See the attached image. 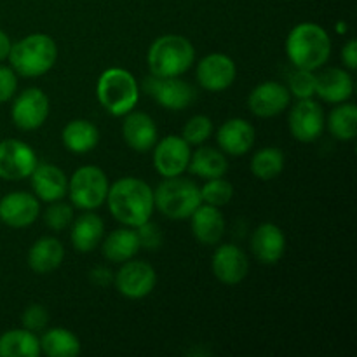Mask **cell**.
I'll return each instance as SVG.
<instances>
[{"mask_svg": "<svg viewBox=\"0 0 357 357\" xmlns=\"http://www.w3.org/2000/svg\"><path fill=\"white\" fill-rule=\"evenodd\" d=\"M107 202L112 216L122 225L132 227V229L149 222L155 209L153 190L150 185L132 176L115 181L108 188Z\"/></svg>", "mask_w": 357, "mask_h": 357, "instance_id": "6da1fadb", "label": "cell"}, {"mask_svg": "<svg viewBox=\"0 0 357 357\" xmlns=\"http://www.w3.org/2000/svg\"><path fill=\"white\" fill-rule=\"evenodd\" d=\"M286 54L295 68L316 72L330 59L331 40L319 24L300 23L286 38Z\"/></svg>", "mask_w": 357, "mask_h": 357, "instance_id": "7a4b0ae2", "label": "cell"}, {"mask_svg": "<svg viewBox=\"0 0 357 357\" xmlns=\"http://www.w3.org/2000/svg\"><path fill=\"white\" fill-rule=\"evenodd\" d=\"M58 59V45L45 33H31L13 44L9 52L10 68L16 75L33 79L45 75Z\"/></svg>", "mask_w": 357, "mask_h": 357, "instance_id": "3957f363", "label": "cell"}, {"mask_svg": "<svg viewBox=\"0 0 357 357\" xmlns=\"http://www.w3.org/2000/svg\"><path fill=\"white\" fill-rule=\"evenodd\" d=\"M195 49L183 35H162L150 45L146 63L152 75L180 77L192 66Z\"/></svg>", "mask_w": 357, "mask_h": 357, "instance_id": "277c9868", "label": "cell"}, {"mask_svg": "<svg viewBox=\"0 0 357 357\" xmlns=\"http://www.w3.org/2000/svg\"><path fill=\"white\" fill-rule=\"evenodd\" d=\"M96 96L108 114L121 117L129 114L139 100V87L135 77L124 68H108L100 75Z\"/></svg>", "mask_w": 357, "mask_h": 357, "instance_id": "5b68a950", "label": "cell"}, {"mask_svg": "<svg viewBox=\"0 0 357 357\" xmlns=\"http://www.w3.org/2000/svg\"><path fill=\"white\" fill-rule=\"evenodd\" d=\"M153 204L169 220H187L202 204L201 188L188 178H166L153 192Z\"/></svg>", "mask_w": 357, "mask_h": 357, "instance_id": "8992f818", "label": "cell"}, {"mask_svg": "<svg viewBox=\"0 0 357 357\" xmlns=\"http://www.w3.org/2000/svg\"><path fill=\"white\" fill-rule=\"evenodd\" d=\"M108 188H110V183L103 169L96 166H82L70 178L66 194L70 195V201L75 208L93 211L105 204Z\"/></svg>", "mask_w": 357, "mask_h": 357, "instance_id": "52a82bcc", "label": "cell"}, {"mask_svg": "<svg viewBox=\"0 0 357 357\" xmlns=\"http://www.w3.org/2000/svg\"><path fill=\"white\" fill-rule=\"evenodd\" d=\"M143 91L167 110L180 112L197 100V89L178 77H157L150 73L142 82Z\"/></svg>", "mask_w": 357, "mask_h": 357, "instance_id": "ba28073f", "label": "cell"}, {"mask_svg": "<svg viewBox=\"0 0 357 357\" xmlns=\"http://www.w3.org/2000/svg\"><path fill=\"white\" fill-rule=\"evenodd\" d=\"M114 284L122 296L129 300H142L153 291L157 274L153 267L142 260H128L114 275Z\"/></svg>", "mask_w": 357, "mask_h": 357, "instance_id": "9c48e42d", "label": "cell"}, {"mask_svg": "<svg viewBox=\"0 0 357 357\" xmlns=\"http://www.w3.org/2000/svg\"><path fill=\"white\" fill-rule=\"evenodd\" d=\"M38 164L37 153L21 139L0 142V178L7 181H20L30 178Z\"/></svg>", "mask_w": 357, "mask_h": 357, "instance_id": "30bf717a", "label": "cell"}, {"mask_svg": "<svg viewBox=\"0 0 357 357\" xmlns=\"http://www.w3.org/2000/svg\"><path fill=\"white\" fill-rule=\"evenodd\" d=\"M49 108L47 94L38 87H30L14 100L10 117L21 131H35L47 121Z\"/></svg>", "mask_w": 357, "mask_h": 357, "instance_id": "8fae6325", "label": "cell"}, {"mask_svg": "<svg viewBox=\"0 0 357 357\" xmlns=\"http://www.w3.org/2000/svg\"><path fill=\"white\" fill-rule=\"evenodd\" d=\"M190 145L181 136H166L153 146V166L164 178L180 176L190 162Z\"/></svg>", "mask_w": 357, "mask_h": 357, "instance_id": "7c38bea8", "label": "cell"}, {"mask_svg": "<svg viewBox=\"0 0 357 357\" xmlns=\"http://www.w3.org/2000/svg\"><path fill=\"white\" fill-rule=\"evenodd\" d=\"M324 124H326V119H324L323 108L312 98L298 100V103L289 112V131L293 138L302 143L316 142L323 135Z\"/></svg>", "mask_w": 357, "mask_h": 357, "instance_id": "4fadbf2b", "label": "cell"}, {"mask_svg": "<svg viewBox=\"0 0 357 357\" xmlns=\"http://www.w3.org/2000/svg\"><path fill=\"white\" fill-rule=\"evenodd\" d=\"M237 75L236 63L222 52H213L202 58L197 65V82L209 93L229 89Z\"/></svg>", "mask_w": 357, "mask_h": 357, "instance_id": "5bb4252c", "label": "cell"}, {"mask_svg": "<svg viewBox=\"0 0 357 357\" xmlns=\"http://www.w3.org/2000/svg\"><path fill=\"white\" fill-rule=\"evenodd\" d=\"M289 100H291V94L288 87L274 80H267V82L258 84L251 91L248 98V107L251 114L257 117L271 119L282 114L289 107Z\"/></svg>", "mask_w": 357, "mask_h": 357, "instance_id": "9a60e30c", "label": "cell"}, {"mask_svg": "<svg viewBox=\"0 0 357 357\" xmlns=\"http://www.w3.org/2000/svg\"><path fill=\"white\" fill-rule=\"evenodd\" d=\"M40 204L33 194L9 192L0 199V222L10 229H24L38 218Z\"/></svg>", "mask_w": 357, "mask_h": 357, "instance_id": "2e32d148", "label": "cell"}, {"mask_svg": "<svg viewBox=\"0 0 357 357\" xmlns=\"http://www.w3.org/2000/svg\"><path fill=\"white\" fill-rule=\"evenodd\" d=\"M213 274L223 284H239L246 279L250 271V260L246 253L236 244H222L213 253Z\"/></svg>", "mask_w": 357, "mask_h": 357, "instance_id": "e0dca14e", "label": "cell"}, {"mask_svg": "<svg viewBox=\"0 0 357 357\" xmlns=\"http://www.w3.org/2000/svg\"><path fill=\"white\" fill-rule=\"evenodd\" d=\"M122 136L129 149L145 153L157 143V126L145 112H129L122 122Z\"/></svg>", "mask_w": 357, "mask_h": 357, "instance_id": "ac0fdd59", "label": "cell"}, {"mask_svg": "<svg viewBox=\"0 0 357 357\" xmlns=\"http://www.w3.org/2000/svg\"><path fill=\"white\" fill-rule=\"evenodd\" d=\"M33 195L38 201L54 202L61 201L68 192V180L65 173L54 164H37L30 174Z\"/></svg>", "mask_w": 357, "mask_h": 357, "instance_id": "d6986e66", "label": "cell"}, {"mask_svg": "<svg viewBox=\"0 0 357 357\" xmlns=\"http://www.w3.org/2000/svg\"><path fill=\"white\" fill-rule=\"evenodd\" d=\"M251 251L260 264H278L286 251L284 232L274 223H261L251 236Z\"/></svg>", "mask_w": 357, "mask_h": 357, "instance_id": "ffe728a7", "label": "cell"}, {"mask_svg": "<svg viewBox=\"0 0 357 357\" xmlns=\"http://www.w3.org/2000/svg\"><path fill=\"white\" fill-rule=\"evenodd\" d=\"M216 142L229 155H244L255 145V128L244 119H230L218 129Z\"/></svg>", "mask_w": 357, "mask_h": 357, "instance_id": "44dd1931", "label": "cell"}, {"mask_svg": "<svg viewBox=\"0 0 357 357\" xmlns=\"http://www.w3.org/2000/svg\"><path fill=\"white\" fill-rule=\"evenodd\" d=\"M354 93L352 75L344 68H326L316 75V94L328 103H344Z\"/></svg>", "mask_w": 357, "mask_h": 357, "instance_id": "7402d4cb", "label": "cell"}, {"mask_svg": "<svg viewBox=\"0 0 357 357\" xmlns=\"http://www.w3.org/2000/svg\"><path fill=\"white\" fill-rule=\"evenodd\" d=\"M192 234L206 246H215L225 234V218L215 206L201 204L190 215Z\"/></svg>", "mask_w": 357, "mask_h": 357, "instance_id": "603a6c76", "label": "cell"}, {"mask_svg": "<svg viewBox=\"0 0 357 357\" xmlns=\"http://www.w3.org/2000/svg\"><path fill=\"white\" fill-rule=\"evenodd\" d=\"M103 236L105 223L94 213H84L79 218H73L70 239H72L73 248L80 253H89L96 250L103 241Z\"/></svg>", "mask_w": 357, "mask_h": 357, "instance_id": "cb8c5ba5", "label": "cell"}, {"mask_svg": "<svg viewBox=\"0 0 357 357\" xmlns=\"http://www.w3.org/2000/svg\"><path fill=\"white\" fill-rule=\"evenodd\" d=\"M65 248L56 237H42L35 241L28 251V265L35 274H49L63 264Z\"/></svg>", "mask_w": 357, "mask_h": 357, "instance_id": "d4e9b609", "label": "cell"}, {"mask_svg": "<svg viewBox=\"0 0 357 357\" xmlns=\"http://www.w3.org/2000/svg\"><path fill=\"white\" fill-rule=\"evenodd\" d=\"M101 248H103V255L107 257V260L114 261V264H124V261L135 258L136 253L142 250L138 234L132 227L110 232L101 244Z\"/></svg>", "mask_w": 357, "mask_h": 357, "instance_id": "484cf974", "label": "cell"}, {"mask_svg": "<svg viewBox=\"0 0 357 357\" xmlns=\"http://www.w3.org/2000/svg\"><path fill=\"white\" fill-rule=\"evenodd\" d=\"M63 145L70 150L72 153H82L91 152L96 149L98 142H100V131L93 122L86 121V119H75L70 121L65 126L61 132Z\"/></svg>", "mask_w": 357, "mask_h": 357, "instance_id": "4316f807", "label": "cell"}, {"mask_svg": "<svg viewBox=\"0 0 357 357\" xmlns=\"http://www.w3.org/2000/svg\"><path fill=\"white\" fill-rule=\"evenodd\" d=\"M187 169L195 176L213 180V178L225 176V173L229 171V162H227V157L223 155L222 150L202 146L192 153Z\"/></svg>", "mask_w": 357, "mask_h": 357, "instance_id": "83f0119b", "label": "cell"}, {"mask_svg": "<svg viewBox=\"0 0 357 357\" xmlns=\"http://www.w3.org/2000/svg\"><path fill=\"white\" fill-rule=\"evenodd\" d=\"M40 356V340L33 331L10 330L0 335V357Z\"/></svg>", "mask_w": 357, "mask_h": 357, "instance_id": "f1b7e54d", "label": "cell"}, {"mask_svg": "<svg viewBox=\"0 0 357 357\" xmlns=\"http://www.w3.org/2000/svg\"><path fill=\"white\" fill-rule=\"evenodd\" d=\"M40 352L49 357H73L80 352V342L65 328H51L42 335Z\"/></svg>", "mask_w": 357, "mask_h": 357, "instance_id": "f546056e", "label": "cell"}, {"mask_svg": "<svg viewBox=\"0 0 357 357\" xmlns=\"http://www.w3.org/2000/svg\"><path fill=\"white\" fill-rule=\"evenodd\" d=\"M328 129L331 135L342 142L354 139L357 135V107L352 103H338L330 112L328 117Z\"/></svg>", "mask_w": 357, "mask_h": 357, "instance_id": "4dcf8cb0", "label": "cell"}, {"mask_svg": "<svg viewBox=\"0 0 357 357\" xmlns=\"http://www.w3.org/2000/svg\"><path fill=\"white\" fill-rule=\"evenodd\" d=\"M284 169V153L275 146H265L258 150L251 159V173L261 181L278 178Z\"/></svg>", "mask_w": 357, "mask_h": 357, "instance_id": "1f68e13d", "label": "cell"}, {"mask_svg": "<svg viewBox=\"0 0 357 357\" xmlns=\"http://www.w3.org/2000/svg\"><path fill=\"white\" fill-rule=\"evenodd\" d=\"M234 197V187L230 181L222 178H213V180H206L204 187L201 188V199L202 202L215 208H222L230 202Z\"/></svg>", "mask_w": 357, "mask_h": 357, "instance_id": "d6a6232c", "label": "cell"}, {"mask_svg": "<svg viewBox=\"0 0 357 357\" xmlns=\"http://www.w3.org/2000/svg\"><path fill=\"white\" fill-rule=\"evenodd\" d=\"M288 91L298 100H307L316 94V75L310 70L295 68L289 73Z\"/></svg>", "mask_w": 357, "mask_h": 357, "instance_id": "836d02e7", "label": "cell"}, {"mask_svg": "<svg viewBox=\"0 0 357 357\" xmlns=\"http://www.w3.org/2000/svg\"><path fill=\"white\" fill-rule=\"evenodd\" d=\"M73 208L63 201L49 202L47 209L44 213V222L54 232H61V230L68 229L73 222Z\"/></svg>", "mask_w": 357, "mask_h": 357, "instance_id": "e575fe53", "label": "cell"}, {"mask_svg": "<svg viewBox=\"0 0 357 357\" xmlns=\"http://www.w3.org/2000/svg\"><path fill=\"white\" fill-rule=\"evenodd\" d=\"M211 119L206 117V115H194V117L185 124L183 136H181V138H183L188 145H202V143L211 136Z\"/></svg>", "mask_w": 357, "mask_h": 357, "instance_id": "d590c367", "label": "cell"}, {"mask_svg": "<svg viewBox=\"0 0 357 357\" xmlns=\"http://www.w3.org/2000/svg\"><path fill=\"white\" fill-rule=\"evenodd\" d=\"M21 323H23L24 330L38 333V331H44L45 328H47L49 312L45 310V307L38 305V303H33V305H30L23 312V316H21Z\"/></svg>", "mask_w": 357, "mask_h": 357, "instance_id": "8d00e7d4", "label": "cell"}, {"mask_svg": "<svg viewBox=\"0 0 357 357\" xmlns=\"http://www.w3.org/2000/svg\"><path fill=\"white\" fill-rule=\"evenodd\" d=\"M136 234H138V239H139V246L145 248V250H157V248L162 244V234H160V229L152 223L145 222L143 225L136 227Z\"/></svg>", "mask_w": 357, "mask_h": 357, "instance_id": "74e56055", "label": "cell"}, {"mask_svg": "<svg viewBox=\"0 0 357 357\" xmlns=\"http://www.w3.org/2000/svg\"><path fill=\"white\" fill-rule=\"evenodd\" d=\"M17 75L9 66L0 65V103H6L16 94Z\"/></svg>", "mask_w": 357, "mask_h": 357, "instance_id": "f35d334b", "label": "cell"}, {"mask_svg": "<svg viewBox=\"0 0 357 357\" xmlns=\"http://www.w3.org/2000/svg\"><path fill=\"white\" fill-rule=\"evenodd\" d=\"M342 59H344L345 66H347L349 70L357 68V42L354 38L344 45V49H342Z\"/></svg>", "mask_w": 357, "mask_h": 357, "instance_id": "ab89813d", "label": "cell"}, {"mask_svg": "<svg viewBox=\"0 0 357 357\" xmlns=\"http://www.w3.org/2000/svg\"><path fill=\"white\" fill-rule=\"evenodd\" d=\"M91 281L96 286H107L108 282L114 281V274L107 267H96L91 271Z\"/></svg>", "mask_w": 357, "mask_h": 357, "instance_id": "60d3db41", "label": "cell"}, {"mask_svg": "<svg viewBox=\"0 0 357 357\" xmlns=\"http://www.w3.org/2000/svg\"><path fill=\"white\" fill-rule=\"evenodd\" d=\"M10 47H13V42H10L9 35L3 30H0V61L9 58Z\"/></svg>", "mask_w": 357, "mask_h": 357, "instance_id": "b9f144b4", "label": "cell"}]
</instances>
